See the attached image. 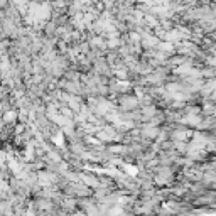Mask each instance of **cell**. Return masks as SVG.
Returning <instances> with one entry per match:
<instances>
[{
    "label": "cell",
    "mask_w": 216,
    "mask_h": 216,
    "mask_svg": "<svg viewBox=\"0 0 216 216\" xmlns=\"http://www.w3.org/2000/svg\"><path fill=\"white\" fill-rule=\"evenodd\" d=\"M15 111H9V113H5V117H3V122H7V123H10L12 120H15Z\"/></svg>",
    "instance_id": "cell-1"
}]
</instances>
